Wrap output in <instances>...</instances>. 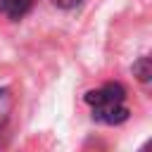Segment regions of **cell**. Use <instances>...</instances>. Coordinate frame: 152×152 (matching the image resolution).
<instances>
[{
  "label": "cell",
  "instance_id": "cell-2",
  "mask_svg": "<svg viewBox=\"0 0 152 152\" xmlns=\"http://www.w3.org/2000/svg\"><path fill=\"white\" fill-rule=\"evenodd\" d=\"M33 0H0V12L7 17V19H21L28 10H31Z\"/></svg>",
  "mask_w": 152,
  "mask_h": 152
},
{
  "label": "cell",
  "instance_id": "cell-5",
  "mask_svg": "<svg viewBox=\"0 0 152 152\" xmlns=\"http://www.w3.org/2000/svg\"><path fill=\"white\" fill-rule=\"evenodd\" d=\"M83 0H52V5H57V7H62V10H71V7H76V5H81Z\"/></svg>",
  "mask_w": 152,
  "mask_h": 152
},
{
  "label": "cell",
  "instance_id": "cell-4",
  "mask_svg": "<svg viewBox=\"0 0 152 152\" xmlns=\"http://www.w3.org/2000/svg\"><path fill=\"white\" fill-rule=\"evenodd\" d=\"M147 64H150V59H147V57H140V62L133 66V71L138 74L140 81H147V78H150V69H147Z\"/></svg>",
  "mask_w": 152,
  "mask_h": 152
},
{
  "label": "cell",
  "instance_id": "cell-3",
  "mask_svg": "<svg viewBox=\"0 0 152 152\" xmlns=\"http://www.w3.org/2000/svg\"><path fill=\"white\" fill-rule=\"evenodd\" d=\"M10 109H12V95L10 88H0V135L5 131V124L10 119Z\"/></svg>",
  "mask_w": 152,
  "mask_h": 152
},
{
  "label": "cell",
  "instance_id": "cell-1",
  "mask_svg": "<svg viewBox=\"0 0 152 152\" xmlns=\"http://www.w3.org/2000/svg\"><path fill=\"white\" fill-rule=\"evenodd\" d=\"M86 104L93 112V119L100 124H121L128 119L126 88L121 83H104L86 93Z\"/></svg>",
  "mask_w": 152,
  "mask_h": 152
}]
</instances>
